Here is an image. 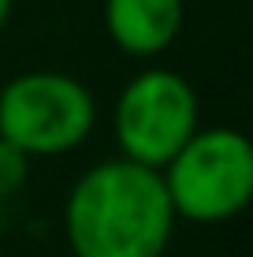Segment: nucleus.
<instances>
[{
  "instance_id": "obj_1",
  "label": "nucleus",
  "mask_w": 253,
  "mask_h": 257,
  "mask_svg": "<svg viewBox=\"0 0 253 257\" xmlns=\"http://www.w3.org/2000/svg\"><path fill=\"white\" fill-rule=\"evenodd\" d=\"M175 220L160 172L127 157L93 164L64 205L75 257H164Z\"/></svg>"
},
{
  "instance_id": "obj_7",
  "label": "nucleus",
  "mask_w": 253,
  "mask_h": 257,
  "mask_svg": "<svg viewBox=\"0 0 253 257\" xmlns=\"http://www.w3.org/2000/svg\"><path fill=\"white\" fill-rule=\"evenodd\" d=\"M12 12H15V0H0V30L8 26V19H12Z\"/></svg>"
},
{
  "instance_id": "obj_6",
  "label": "nucleus",
  "mask_w": 253,
  "mask_h": 257,
  "mask_svg": "<svg viewBox=\"0 0 253 257\" xmlns=\"http://www.w3.org/2000/svg\"><path fill=\"white\" fill-rule=\"evenodd\" d=\"M26 175H30V157L0 138V198L15 194L26 183Z\"/></svg>"
},
{
  "instance_id": "obj_5",
  "label": "nucleus",
  "mask_w": 253,
  "mask_h": 257,
  "mask_svg": "<svg viewBox=\"0 0 253 257\" xmlns=\"http://www.w3.org/2000/svg\"><path fill=\"white\" fill-rule=\"evenodd\" d=\"M182 0H104V30L127 56H156L179 38Z\"/></svg>"
},
{
  "instance_id": "obj_3",
  "label": "nucleus",
  "mask_w": 253,
  "mask_h": 257,
  "mask_svg": "<svg viewBox=\"0 0 253 257\" xmlns=\"http://www.w3.org/2000/svg\"><path fill=\"white\" fill-rule=\"evenodd\" d=\"M93 123V93L64 71H26L0 90V138L26 157L71 153L90 138Z\"/></svg>"
},
{
  "instance_id": "obj_4",
  "label": "nucleus",
  "mask_w": 253,
  "mask_h": 257,
  "mask_svg": "<svg viewBox=\"0 0 253 257\" xmlns=\"http://www.w3.org/2000/svg\"><path fill=\"white\" fill-rule=\"evenodd\" d=\"M197 93L179 71H142L123 86L112 112L119 157L160 172L197 131Z\"/></svg>"
},
{
  "instance_id": "obj_2",
  "label": "nucleus",
  "mask_w": 253,
  "mask_h": 257,
  "mask_svg": "<svg viewBox=\"0 0 253 257\" xmlns=\"http://www.w3.org/2000/svg\"><path fill=\"white\" fill-rule=\"evenodd\" d=\"M171 209L194 224H223L253 198V146L234 127H197L160 168Z\"/></svg>"
}]
</instances>
